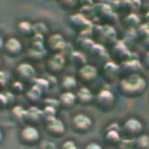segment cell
I'll use <instances>...</instances> for the list:
<instances>
[{
	"instance_id": "obj_35",
	"label": "cell",
	"mask_w": 149,
	"mask_h": 149,
	"mask_svg": "<svg viewBox=\"0 0 149 149\" xmlns=\"http://www.w3.org/2000/svg\"><path fill=\"white\" fill-rule=\"evenodd\" d=\"M118 149H134L133 146V140L122 139L121 142L118 146Z\"/></svg>"
},
{
	"instance_id": "obj_9",
	"label": "cell",
	"mask_w": 149,
	"mask_h": 149,
	"mask_svg": "<svg viewBox=\"0 0 149 149\" xmlns=\"http://www.w3.org/2000/svg\"><path fill=\"white\" fill-rule=\"evenodd\" d=\"M46 132L53 138H61L66 132V127L64 123L57 118L49 119L44 122Z\"/></svg>"
},
{
	"instance_id": "obj_31",
	"label": "cell",
	"mask_w": 149,
	"mask_h": 149,
	"mask_svg": "<svg viewBox=\"0 0 149 149\" xmlns=\"http://www.w3.org/2000/svg\"><path fill=\"white\" fill-rule=\"evenodd\" d=\"M11 92L14 95H19L25 92V86L24 84L19 81H15L11 84Z\"/></svg>"
},
{
	"instance_id": "obj_32",
	"label": "cell",
	"mask_w": 149,
	"mask_h": 149,
	"mask_svg": "<svg viewBox=\"0 0 149 149\" xmlns=\"http://www.w3.org/2000/svg\"><path fill=\"white\" fill-rule=\"evenodd\" d=\"M27 56L31 61L38 62V61H41L43 59V57L45 56V54H42L40 52H38L36 50H33V49L30 48L28 53H27Z\"/></svg>"
},
{
	"instance_id": "obj_43",
	"label": "cell",
	"mask_w": 149,
	"mask_h": 149,
	"mask_svg": "<svg viewBox=\"0 0 149 149\" xmlns=\"http://www.w3.org/2000/svg\"><path fill=\"white\" fill-rule=\"evenodd\" d=\"M142 47L146 50V52H149V38L142 40Z\"/></svg>"
},
{
	"instance_id": "obj_5",
	"label": "cell",
	"mask_w": 149,
	"mask_h": 149,
	"mask_svg": "<svg viewBox=\"0 0 149 149\" xmlns=\"http://www.w3.org/2000/svg\"><path fill=\"white\" fill-rule=\"evenodd\" d=\"M92 128L91 118L84 113H78L71 119V129L79 135L88 133Z\"/></svg>"
},
{
	"instance_id": "obj_24",
	"label": "cell",
	"mask_w": 149,
	"mask_h": 149,
	"mask_svg": "<svg viewBox=\"0 0 149 149\" xmlns=\"http://www.w3.org/2000/svg\"><path fill=\"white\" fill-rule=\"evenodd\" d=\"M25 114H26V109H24L21 105L14 106L11 111V117L13 120L18 124L25 123Z\"/></svg>"
},
{
	"instance_id": "obj_6",
	"label": "cell",
	"mask_w": 149,
	"mask_h": 149,
	"mask_svg": "<svg viewBox=\"0 0 149 149\" xmlns=\"http://www.w3.org/2000/svg\"><path fill=\"white\" fill-rule=\"evenodd\" d=\"M15 77L21 83L32 84L36 78V71L33 66L28 62H21L15 68Z\"/></svg>"
},
{
	"instance_id": "obj_20",
	"label": "cell",
	"mask_w": 149,
	"mask_h": 149,
	"mask_svg": "<svg viewBox=\"0 0 149 149\" xmlns=\"http://www.w3.org/2000/svg\"><path fill=\"white\" fill-rule=\"evenodd\" d=\"M43 93L35 86H31V88H29L26 92H25V97L26 98V100L33 105L36 106V104L40 102L41 97H42Z\"/></svg>"
},
{
	"instance_id": "obj_15",
	"label": "cell",
	"mask_w": 149,
	"mask_h": 149,
	"mask_svg": "<svg viewBox=\"0 0 149 149\" xmlns=\"http://www.w3.org/2000/svg\"><path fill=\"white\" fill-rule=\"evenodd\" d=\"M41 121H42L41 109L34 105L29 107L28 109H26L25 123H26L27 125H32L36 127L38 125H40Z\"/></svg>"
},
{
	"instance_id": "obj_48",
	"label": "cell",
	"mask_w": 149,
	"mask_h": 149,
	"mask_svg": "<svg viewBox=\"0 0 149 149\" xmlns=\"http://www.w3.org/2000/svg\"><path fill=\"white\" fill-rule=\"evenodd\" d=\"M111 149H114V148H111Z\"/></svg>"
},
{
	"instance_id": "obj_36",
	"label": "cell",
	"mask_w": 149,
	"mask_h": 149,
	"mask_svg": "<svg viewBox=\"0 0 149 149\" xmlns=\"http://www.w3.org/2000/svg\"><path fill=\"white\" fill-rule=\"evenodd\" d=\"M9 78L5 71L0 70V90H3L8 84Z\"/></svg>"
},
{
	"instance_id": "obj_28",
	"label": "cell",
	"mask_w": 149,
	"mask_h": 149,
	"mask_svg": "<svg viewBox=\"0 0 149 149\" xmlns=\"http://www.w3.org/2000/svg\"><path fill=\"white\" fill-rule=\"evenodd\" d=\"M32 85L38 88L43 94L46 93L50 89V86H49L47 81L44 77L43 78H35L34 81L32 83Z\"/></svg>"
},
{
	"instance_id": "obj_19",
	"label": "cell",
	"mask_w": 149,
	"mask_h": 149,
	"mask_svg": "<svg viewBox=\"0 0 149 149\" xmlns=\"http://www.w3.org/2000/svg\"><path fill=\"white\" fill-rule=\"evenodd\" d=\"M16 30L18 34L23 38L33 36V26L27 20H22L19 22Z\"/></svg>"
},
{
	"instance_id": "obj_25",
	"label": "cell",
	"mask_w": 149,
	"mask_h": 149,
	"mask_svg": "<svg viewBox=\"0 0 149 149\" xmlns=\"http://www.w3.org/2000/svg\"><path fill=\"white\" fill-rule=\"evenodd\" d=\"M124 25L128 29H137L140 26V19L136 13H129L124 19Z\"/></svg>"
},
{
	"instance_id": "obj_37",
	"label": "cell",
	"mask_w": 149,
	"mask_h": 149,
	"mask_svg": "<svg viewBox=\"0 0 149 149\" xmlns=\"http://www.w3.org/2000/svg\"><path fill=\"white\" fill-rule=\"evenodd\" d=\"M60 149H78V147H77V145L76 144V142L69 139V140L64 141L61 144Z\"/></svg>"
},
{
	"instance_id": "obj_33",
	"label": "cell",
	"mask_w": 149,
	"mask_h": 149,
	"mask_svg": "<svg viewBox=\"0 0 149 149\" xmlns=\"http://www.w3.org/2000/svg\"><path fill=\"white\" fill-rule=\"evenodd\" d=\"M38 149H57V146L53 141L40 140L38 144Z\"/></svg>"
},
{
	"instance_id": "obj_1",
	"label": "cell",
	"mask_w": 149,
	"mask_h": 149,
	"mask_svg": "<svg viewBox=\"0 0 149 149\" xmlns=\"http://www.w3.org/2000/svg\"><path fill=\"white\" fill-rule=\"evenodd\" d=\"M147 87L146 80L139 74H130L122 78L118 84L119 94L127 98H135L142 96Z\"/></svg>"
},
{
	"instance_id": "obj_22",
	"label": "cell",
	"mask_w": 149,
	"mask_h": 149,
	"mask_svg": "<svg viewBox=\"0 0 149 149\" xmlns=\"http://www.w3.org/2000/svg\"><path fill=\"white\" fill-rule=\"evenodd\" d=\"M122 140L120 132L118 131H106L104 135V141L110 146H117Z\"/></svg>"
},
{
	"instance_id": "obj_3",
	"label": "cell",
	"mask_w": 149,
	"mask_h": 149,
	"mask_svg": "<svg viewBox=\"0 0 149 149\" xmlns=\"http://www.w3.org/2000/svg\"><path fill=\"white\" fill-rule=\"evenodd\" d=\"M143 124L135 118H128L120 128V134L122 139L133 140L143 132Z\"/></svg>"
},
{
	"instance_id": "obj_42",
	"label": "cell",
	"mask_w": 149,
	"mask_h": 149,
	"mask_svg": "<svg viewBox=\"0 0 149 149\" xmlns=\"http://www.w3.org/2000/svg\"><path fill=\"white\" fill-rule=\"evenodd\" d=\"M120 126L118 125V124L117 123H112L110 125L107 126V129L106 131H118V132H120Z\"/></svg>"
},
{
	"instance_id": "obj_38",
	"label": "cell",
	"mask_w": 149,
	"mask_h": 149,
	"mask_svg": "<svg viewBox=\"0 0 149 149\" xmlns=\"http://www.w3.org/2000/svg\"><path fill=\"white\" fill-rule=\"evenodd\" d=\"M7 106H8V102L6 94L3 92H0V109H5Z\"/></svg>"
},
{
	"instance_id": "obj_12",
	"label": "cell",
	"mask_w": 149,
	"mask_h": 149,
	"mask_svg": "<svg viewBox=\"0 0 149 149\" xmlns=\"http://www.w3.org/2000/svg\"><path fill=\"white\" fill-rule=\"evenodd\" d=\"M120 76V68L119 65L114 61H107L103 67V77L104 80L109 84H112L116 83Z\"/></svg>"
},
{
	"instance_id": "obj_11",
	"label": "cell",
	"mask_w": 149,
	"mask_h": 149,
	"mask_svg": "<svg viewBox=\"0 0 149 149\" xmlns=\"http://www.w3.org/2000/svg\"><path fill=\"white\" fill-rule=\"evenodd\" d=\"M98 39L100 41L99 45L104 46H113L118 40H117V33L115 29L109 25L99 26L98 31Z\"/></svg>"
},
{
	"instance_id": "obj_7",
	"label": "cell",
	"mask_w": 149,
	"mask_h": 149,
	"mask_svg": "<svg viewBox=\"0 0 149 149\" xmlns=\"http://www.w3.org/2000/svg\"><path fill=\"white\" fill-rule=\"evenodd\" d=\"M66 60L61 54H55L47 59L45 62V68L50 76H57L63 70Z\"/></svg>"
},
{
	"instance_id": "obj_29",
	"label": "cell",
	"mask_w": 149,
	"mask_h": 149,
	"mask_svg": "<svg viewBox=\"0 0 149 149\" xmlns=\"http://www.w3.org/2000/svg\"><path fill=\"white\" fill-rule=\"evenodd\" d=\"M136 33H137V37L141 39L142 40L148 39L149 38V26H147L145 24L140 25L136 29Z\"/></svg>"
},
{
	"instance_id": "obj_8",
	"label": "cell",
	"mask_w": 149,
	"mask_h": 149,
	"mask_svg": "<svg viewBox=\"0 0 149 149\" xmlns=\"http://www.w3.org/2000/svg\"><path fill=\"white\" fill-rule=\"evenodd\" d=\"M97 68L94 65L86 64L78 69L77 79H78L84 85H89L93 84L97 80Z\"/></svg>"
},
{
	"instance_id": "obj_23",
	"label": "cell",
	"mask_w": 149,
	"mask_h": 149,
	"mask_svg": "<svg viewBox=\"0 0 149 149\" xmlns=\"http://www.w3.org/2000/svg\"><path fill=\"white\" fill-rule=\"evenodd\" d=\"M69 61L72 63V65H74V67H77L79 68L87 64V59L85 55L79 51L72 52L71 54L69 55Z\"/></svg>"
},
{
	"instance_id": "obj_17",
	"label": "cell",
	"mask_w": 149,
	"mask_h": 149,
	"mask_svg": "<svg viewBox=\"0 0 149 149\" xmlns=\"http://www.w3.org/2000/svg\"><path fill=\"white\" fill-rule=\"evenodd\" d=\"M95 95L86 86L79 89L76 94L77 104L82 106H88L94 103Z\"/></svg>"
},
{
	"instance_id": "obj_10",
	"label": "cell",
	"mask_w": 149,
	"mask_h": 149,
	"mask_svg": "<svg viewBox=\"0 0 149 149\" xmlns=\"http://www.w3.org/2000/svg\"><path fill=\"white\" fill-rule=\"evenodd\" d=\"M45 47L47 51L53 53V54H61L66 47V42L61 34L54 33L45 40Z\"/></svg>"
},
{
	"instance_id": "obj_40",
	"label": "cell",
	"mask_w": 149,
	"mask_h": 149,
	"mask_svg": "<svg viewBox=\"0 0 149 149\" xmlns=\"http://www.w3.org/2000/svg\"><path fill=\"white\" fill-rule=\"evenodd\" d=\"M84 149H103V147L97 142H90L85 146Z\"/></svg>"
},
{
	"instance_id": "obj_14",
	"label": "cell",
	"mask_w": 149,
	"mask_h": 149,
	"mask_svg": "<svg viewBox=\"0 0 149 149\" xmlns=\"http://www.w3.org/2000/svg\"><path fill=\"white\" fill-rule=\"evenodd\" d=\"M120 68V74H125L126 76L130 74H139V72L143 68L142 63L138 59H129L126 60L119 65Z\"/></svg>"
},
{
	"instance_id": "obj_45",
	"label": "cell",
	"mask_w": 149,
	"mask_h": 149,
	"mask_svg": "<svg viewBox=\"0 0 149 149\" xmlns=\"http://www.w3.org/2000/svg\"><path fill=\"white\" fill-rule=\"evenodd\" d=\"M4 44H5V40H4V39L2 38V36L0 35V51L3 50V48H4Z\"/></svg>"
},
{
	"instance_id": "obj_18",
	"label": "cell",
	"mask_w": 149,
	"mask_h": 149,
	"mask_svg": "<svg viewBox=\"0 0 149 149\" xmlns=\"http://www.w3.org/2000/svg\"><path fill=\"white\" fill-rule=\"evenodd\" d=\"M60 108L63 110H70L77 104L76 94L73 92H62L58 98Z\"/></svg>"
},
{
	"instance_id": "obj_13",
	"label": "cell",
	"mask_w": 149,
	"mask_h": 149,
	"mask_svg": "<svg viewBox=\"0 0 149 149\" xmlns=\"http://www.w3.org/2000/svg\"><path fill=\"white\" fill-rule=\"evenodd\" d=\"M3 50L7 55L14 58L19 56L22 53L23 46L19 39L15 37H11L5 41Z\"/></svg>"
},
{
	"instance_id": "obj_21",
	"label": "cell",
	"mask_w": 149,
	"mask_h": 149,
	"mask_svg": "<svg viewBox=\"0 0 149 149\" xmlns=\"http://www.w3.org/2000/svg\"><path fill=\"white\" fill-rule=\"evenodd\" d=\"M60 86L63 92H73L77 86V79L72 76H66L61 79Z\"/></svg>"
},
{
	"instance_id": "obj_47",
	"label": "cell",
	"mask_w": 149,
	"mask_h": 149,
	"mask_svg": "<svg viewBox=\"0 0 149 149\" xmlns=\"http://www.w3.org/2000/svg\"><path fill=\"white\" fill-rule=\"evenodd\" d=\"M1 64H2V61H1V59H0V67H1Z\"/></svg>"
},
{
	"instance_id": "obj_27",
	"label": "cell",
	"mask_w": 149,
	"mask_h": 149,
	"mask_svg": "<svg viewBox=\"0 0 149 149\" xmlns=\"http://www.w3.org/2000/svg\"><path fill=\"white\" fill-rule=\"evenodd\" d=\"M41 113H42V121L45 122L49 119L56 118L57 110L52 107L45 106L41 109Z\"/></svg>"
},
{
	"instance_id": "obj_30",
	"label": "cell",
	"mask_w": 149,
	"mask_h": 149,
	"mask_svg": "<svg viewBox=\"0 0 149 149\" xmlns=\"http://www.w3.org/2000/svg\"><path fill=\"white\" fill-rule=\"evenodd\" d=\"M33 26V35L38 34V35L44 36V37L46 36V34L47 33V27L44 23L38 22V23H35Z\"/></svg>"
},
{
	"instance_id": "obj_34",
	"label": "cell",
	"mask_w": 149,
	"mask_h": 149,
	"mask_svg": "<svg viewBox=\"0 0 149 149\" xmlns=\"http://www.w3.org/2000/svg\"><path fill=\"white\" fill-rule=\"evenodd\" d=\"M43 107L45 106H48V107H52V108H54L58 111V109L60 108V105H59V102H58V99H55V98H52V97H49V98H46L44 101H43Z\"/></svg>"
},
{
	"instance_id": "obj_46",
	"label": "cell",
	"mask_w": 149,
	"mask_h": 149,
	"mask_svg": "<svg viewBox=\"0 0 149 149\" xmlns=\"http://www.w3.org/2000/svg\"><path fill=\"white\" fill-rule=\"evenodd\" d=\"M3 140H4V134H3L2 131H1V130H0V145H1V144H2Z\"/></svg>"
},
{
	"instance_id": "obj_26",
	"label": "cell",
	"mask_w": 149,
	"mask_h": 149,
	"mask_svg": "<svg viewBox=\"0 0 149 149\" xmlns=\"http://www.w3.org/2000/svg\"><path fill=\"white\" fill-rule=\"evenodd\" d=\"M133 146L134 149H149V136L142 133L133 139Z\"/></svg>"
},
{
	"instance_id": "obj_39",
	"label": "cell",
	"mask_w": 149,
	"mask_h": 149,
	"mask_svg": "<svg viewBox=\"0 0 149 149\" xmlns=\"http://www.w3.org/2000/svg\"><path fill=\"white\" fill-rule=\"evenodd\" d=\"M6 94V97L7 98V102H8V106H11L14 104L15 102V95L13 93H12L11 91H7Z\"/></svg>"
},
{
	"instance_id": "obj_4",
	"label": "cell",
	"mask_w": 149,
	"mask_h": 149,
	"mask_svg": "<svg viewBox=\"0 0 149 149\" xmlns=\"http://www.w3.org/2000/svg\"><path fill=\"white\" fill-rule=\"evenodd\" d=\"M19 143L26 146H33L40 143V134L39 130L32 125H26L19 132Z\"/></svg>"
},
{
	"instance_id": "obj_41",
	"label": "cell",
	"mask_w": 149,
	"mask_h": 149,
	"mask_svg": "<svg viewBox=\"0 0 149 149\" xmlns=\"http://www.w3.org/2000/svg\"><path fill=\"white\" fill-rule=\"evenodd\" d=\"M142 66L149 70V52H146V54H145L143 62H142Z\"/></svg>"
},
{
	"instance_id": "obj_2",
	"label": "cell",
	"mask_w": 149,
	"mask_h": 149,
	"mask_svg": "<svg viewBox=\"0 0 149 149\" xmlns=\"http://www.w3.org/2000/svg\"><path fill=\"white\" fill-rule=\"evenodd\" d=\"M93 104H95L96 107L100 111L104 112H109L115 107L116 97L111 91L103 89L95 96Z\"/></svg>"
},
{
	"instance_id": "obj_16",
	"label": "cell",
	"mask_w": 149,
	"mask_h": 149,
	"mask_svg": "<svg viewBox=\"0 0 149 149\" xmlns=\"http://www.w3.org/2000/svg\"><path fill=\"white\" fill-rule=\"evenodd\" d=\"M132 53L123 40H118L112 46V55L114 58L123 61L131 59Z\"/></svg>"
},
{
	"instance_id": "obj_44",
	"label": "cell",
	"mask_w": 149,
	"mask_h": 149,
	"mask_svg": "<svg viewBox=\"0 0 149 149\" xmlns=\"http://www.w3.org/2000/svg\"><path fill=\"white\" fill-rule=\"evenodd\" d=\"M144 24L149 26V12L146 13L144 16Z\"/></svg>"
}]
</instances>
